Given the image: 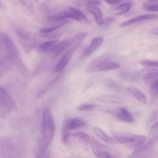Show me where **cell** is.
Instances as JSON below:
<instances>
[{"label": "cell", "mask_w": 158, "mask_h": 158, "mask_svg": "<svg viewBox=\"0 0 158 158\" xmlns=\"http://www.w3.org/2000/svg\"><path fill=\"white\" fill-rule=\"evenodd\" d=\"M26 146L24 140L17 136H5L0 141L1 158H26Z\"/></svg>", "instance_id": "6da1fadb"}, {"label": "cell", "mask_w": 158, "mask_h": 158, "mask_svg": "<svg viewBox=\"0 0 158 158\" xmlns=\"http://www.w3.org/2000/svg\"><path fill=\"white\" fill-rule=\"evenodd\" d=\"M56 125L53 115L49 107L45 108L42 116L41 136L38 151H47L55 137Z\"/></svg>", "instance_id": "7a4b0ae2"}, {"label": "cell", "mask_w": 158, "mask_h": 158, "mask_svg": "<svg viewBox=\"0 0 158 158\" xmlns=\"http://www.w3.org/2000/svg\"><path fill=\"white\" fill-rule=\"evenodd\" d=\"M1 46L6 58L9 60L11 64L15 66L19 71L20 73L24 76L27 75L29 72L26 66L23 63L18 47L11 40L10 37L4 32L1 33Z\"/></svg>", "instance_id": "3957f363"}, {"label": "cell", "mask_w": 158, "mask_h": 158, "mask_svg": "<svg viewBox=\"0 0 158 158\" xmlns=\"http://www.w3.org/2000/svg\"><path fill=\"white\" fill-rule=\"evenodd\" d=\"M47 20L53 23H66L68 19H73L81 23H89V19L83 12L74 7H68L56 13L51 14L46 17Z\"/></svg>", "instance_id": "277c9868"}, {"label": "cell", "mask_w": 158, "mask_h": 158, "mask_svg": "<svg viewBox=\"0 0 158 158\" xmlns=\"http://www.w3.org/2000/svg\"><path fill=\"white\" fill-rule=\"evenodd\" d=\"M120 68V64L106 56H100L93 60L88 64L86 71L87 73L103 72L115 70Z\"/></svg>", "instance_id": "5b68a950"}, {"label": "cell", "mask_w": 158, "mask_h": 158, "mask_svg": "<svg viewBox=\"0 0 158 158\" xmlns=\"http://www.w3.org/2000/svg\"><path fill=\"white\" fill-rule=\"evenodd\" d=\"M113 134L117 143H120L130 148H134V150L142 146L147 142V137L143 135H137V134L123 132H114L113 133Z\"/></svg>", "instance_id": "8992f818"}, {"label": "cell", "mask_w": 158, "mask_h": 158, "mask_svg": "<svg viewBox=\"0 0 158 158\" xmlns=\"http://www.w3.org/2000/svg\"><path fill=\"white\" fill-rule=\"evenodd\" d=\"M17 110L16 104L3 86L0 88V114L2 118L9 117L12 112Z\"/></svg>", "instance_id": "52a82bcc"}, {"label": "cell", "mask_w": 158, "mask_h": 158, "mask_svg": "<svg viewBox=\"0 0 158 158\" xmlns=\"http://www.w3.org/2000/svg\"><path fill=\"white\" fill-rule=\"evenodd\" d=\"M89 145L97 158H118L113 154L112 150L109 147L100 143L94 138H91Z\"/></svg>", "instance_id": "ba28073f"}, {"label": "cell", "mask_w": 158, "mask_h": 158, "mask_svg": "<svg viewBox=\"0 0 158 158\" xmlns=\"http://www.w3.org/2000/svg\"><path fill=\"white\" fill-rule=\"evenodd\" d=\"M100 3V2L98 0H88L86 4V9L94 15L97 24L98 26H102L104 23V19L101 9L97 6Z\"/></svg>", "instance_id": "9c48e42d"}, {"label": "cell", "mask_w": 158, "mask_h": 158, "mask_svg": "<svg viewBox=\"0 0 158 158\" xmlns=\"http://www.w3.org/2000/svg\"><path fill=\"white\" fill-rule=\"evenodd\" d=\"M112 115H114L117 120L127 123H133L135 121L134 117L131 114V111L125 107H119L115 109V110L110 111Z\"/></svg>", "instance_id": "30bf717a"}, {"label": "cell", "mask_w": 158, "mask_h": 158, "mask_svg": "<svg viewBox=\"0 0 158 158\" xmlns=\"http://www.w3.org/2000/svg\"><path fill=\"white\" fill-rule=\"evenodd\" d=\"M103 40L104 39L102 36H97L94 39V40L91 41V43H89V46L86 48H85L84 50L82 52L81 56H80V59L83 60V59H86L87 57L90 56L94 52H95L100 46H102L103 43Z\"/></svg>", "instance_id": "8fae6325"}, {"label": "cell", "mask_w": 158, "mask_h": 158, "mask_svg": "<svg viewBox=\"0 0 158 158\" xmlns=\"http://www.w3.org/2000/svg\"><path fill=\"white\" fill-rule=\"evenodd\" d=\"M158 15L156 14H145V15H139V16L134 17L131 19L126 20L120 24V27H127V26H133V25L137 24V23H144V22L151 21V20L157 19Z\"/></svg>", "instance_id": "7c38bea8"}, {"label": "cell", "mask_w": 158, "mask_h": 158, "mask_svg": "<svg viewBox=\"0 0 158 158\" xmlns=\"http://www.w3.org/2000/svg\"><path fill=\"white\" fill-rule=\"evenodd\" d=\"M73 52H74L73 51L68 49V50H66L64 53L62 54L60 60H59V61L57 62L56 65L54 66V69H53L54 72L56 73H59L62 72V71L66 68V66L69 64V61L71 60V59H72L73 57Z\"/></svg>", "instance_id": "4fadbf2b"}, {"label": "cell", "mask_w": 158, "mask_h": 158, "mask_svg": "<svg viewBox=\"0 0 158 158\" xmlns=\"http://www.w3.org/2000/svg\"><path fill=\"white\" fill-rule=\"evenodd\" d=\"M94 100L103 103H111V104H120L123 103V100L121 97L114 94H101L94 97Z\"/></svg>", "instance_id": "5bb4252c"}, {"label": "cell", "mask_w": 158, "mask_h": 158, "mask_svg": "<svg viewBox=\"0 0 158 158\" xmlns=\"http://www.w3.org/2000/svg\"><path fill=\"white\" fill-rule=\"evenodd\" d=\"M86 126V122L83 119L78 118V117H73V118H69L65 121L63 127H65L68 131H73V130H77L78 128L84 127Z\"/></svg>", "instance_id": "9a60e30c"}, {"label": "cell", "mask_w": 158, "mask_h": 158, "mask_svg": "<svg viewBox=\"0 0 158 158\" xmlns=\"http://www.w3.org/2000/svg\"><path fill=\"white\" fill-rule=\"evenodd\" d=\"M137 77L143 80H151L158 79V69L154 68H145L137 73Z\"/></svg>", "instance_id": "2e32d148"}, {"label": "cell", "mask_w": 158, "mask_h": 158, "mask_svg": "<svg viewBox=\"0 0 158 158\" xmlns=\"http://www.w3.org/2000/svg\"><path fill=\"white\" fill-rule=\"evenodd\" d=\"M66 23H61L56 25V26H51V27L41 29L40 30V35L44 37H53L55 36V35H59V33H57V32H60V29H63V26L66 24Z\"/></svg>", "instance_id": "e0dca14e"}, {"label": "cell", "mask_w": 158, "mask_h": 158, "mask_svg": "<svg viewBox=\"0 0 158 158\" xmlns=\"http://www.w3.org/2000/svg\"><path fill=\"white\" fill-rule=\"evenodd\" d=\"M87 35V32H81L77 33V35H75L71 39H69V47L68 49L75 52V51L77 50V48L80 46L82 42L86 39Z\"/></svg>", "instance_id": "ac0fdd59"}, {"label": "cell", "mask_w": 158, "mask_h": 158, "mask_svg": "<svg viewBox=\"0 0 158 158\" xmlns=\"http://www.w3.org/2000/svg\"><path fill=\"white\" fill-rule=\"evenodd\" d=\"M154 143H155V141H154V140L150 139V140H148V141H147L144 144H143L142 146L139 147V148H137V149L134 150V152H133L132 154L130 156L129 158L140 157V156L143 155L145 152H147V151H148V150H149L150 148H151V147L154 144Z\"/></svg>", "instance_id": "d6986e66"}, {"label": "cell", "mask_w": 158, "mask_h": 158, "mask_svg": "<svg viewBox=\"0 0 158 158\" xmlns=\"http://www.w3.org/2000/svg\"><path fill=\"white\" fill-rule=\"evenodd\" d=\"M127 90L129 94H131L136 100H138L140 103L142 104H146L147 103V97L145 96V94L142 92L140 89H139L138 88L134 87V86H128L127 88Z\"/></svg>", "instance_id": "ffe728a7"}, {"label": "cell", "mask_w": 158, "mask_h": 158, "mask_svg": "<svg viewBox=\"0 0 158 158\" xmlns=\"http://www.w3.org/2000/svg\"><path fill=\"white\" fill-rule=\"evenodd\" d=\"M94 133L99 139L104 141L105 143H110V144H115L117 143V140H115L114 137H110L109 135L106 134L101 128L100 127H94Z\"/></svg>", "instance_id": "44dd1931"}, {"label": "cell", "mask_w": 158, "mask_h": 158, "mask_svg": "<svg viewBox=\"0 0 158 158\" xmlns=\"http://www.w3.org/2000/svg\"><path fill=\"white\" fill-rule=\"evenodd\" d=\"M69 47V39L63 40L57 43L53 52H52L55 57L58 56L60 54H63L66 50H68Z\"/></svg>", "instance_id": "7402d4cb"}, {"label": "cell", "mask_w": 158, "mask_h": 158, "mask_svg": "<svg viewBox=\"0 0 158 158\" xmlns=\"http://www.w3.org/2000/svg\"><path fill=\"white\" fill-rule=\"evenodd\" d=\"M58 40H49V41L44 42L39 45L38 49L43 53H46V52H52L56 46Z\"/></svg>", "instance_id": "603a6c76"}, {"label": "cell", "mask_w": 158, "mask_h": 158, "mask_svg": "<svg viewBox=\"0 0 158 158\" xmlns=\"http://www.w3.org/2000/svg\"><path fill=\"white\" fill-rule=\"evenodd\" d=\"M15 32L16 33L18 38H19V40H21L23 43H26V44H29V42H32V36H31V34L29 32H27L25 29H22L20 27H15Z\"/></svg>", "instance_id": "cb8c5ba5"}, {"label": "cell", "mask_w": 158, "mask_h": 158, "mask_svg": "<svg viewBox=\"0 0 158 158\" xmlns=\"http://www.w3.org/2000/svg\"><path fill=\"white\" fill-rule=\"evenodd\" d=\"M132 6H133V2H127L122 3V4L117 6L116 8H114V12L116 15H123V14L129 12V11L132 9Z\"/></svg>", "instance_id": "d4e9b609"}, {"label": "cell", "mask_w": 158, "mask_h": 158, "mask_svg": "<svg viewBox=\"0 0 158 158\" xmlns=\"http://www.w3.org/2000/svg\"><path fill=\"white\" fill-rule=\"evenodd\" d=\"M150 94H151V100L154 103H158V79L153 81L150 88Z\"/></svg>", "instance_id": "484cf974"}, {"label": "cell", "mask_w": 158, "mask_h": 158, "mask_svg": "<svg viewBox=\"0 0 158 158\" xmlns=\"http://www.w3.org/2000/svg\"><path fill=\"white\" fill-rule=\"evenodd\" d=\"M72 137H76L77 139H78L80 141H81L82 143H89L91 140V137L88 135L86 133L83 132V131H78V132H75L72 134Z\"/></svg>", "instance_id": "4316f807"}, {"label": "cell", "mask_w": 158, "mask_h": 158, "mask_svg": "<svg viewBox=\"0 0 158 158\" xmlns=\"http://www.w3.org/2000/svg\"><path fill=\"white\" fill-rule=\"evenodd\" d=\"M19 2L22 7L30 13H35V8L34 5L30 0H19Z\"/></svg>", "instance_id": "83f0119b"}, {"label": "cell", "mask_w": 158, "mask_h": 158, "mask_svg": "<svg viewBox=\"0 0 158 158\" xmlns=\"http://www.w3.org/2000/svg\"><path fill=\"white\" fill-rule=\"evenodd\" d=\"M11 63L9 61L6 57H2L1 58V65H0V72H1V77H2L3 74L6 73L9 70V67L11 66Z\"/></svg>", "instance_id": "f1b7e54d"}, {"label": "cell", "mask_w": 158, "mask_h": 158, "mask_svg": "<svg viewBox=\"0 0 158 158\" xmlns=\"http://www.w3.org/2000/svg\"><path fill=\"white\" fill-rule=\"evenodd\" d=\"M150 137L151 140L158 141V120L154 123L150 130Z\"/></svg>", "instance_id": "f546056e"}, {"label": "cell", "mask_w": 158, "mask_h": 158, "mask_svg": "<svg viewBox=\"0 0 158 158\" xmlns=\"http://www.w3.org/2000/svg\"><path fill=\"white\" fill-rule=\"evenodd\" d=\"M140 64L146 67L154 68V69H158V61L157 60H142L140 61Z\"/></svg>", "instance_id": "4dcf8cb0"}, {"label": "cell", "mask_w": 158, "mask_h": 158, "mask_svg": "<svg viewBox=\"0 0 158 158\" xmlns=\"http://www.w3.org/2000/svg\"><path fill=\"white\" fill-rule=\"evenodd\" d=\"M97 107L96 104L94 103H83L77 107L79 111H89L93 110Z\"/></svg>", "instance_id": "1f68e13d"}, {"label": "cell", "mask_w": 158, "mask_h": 158, "mask_svg": "<svg viewBox=\"0 0 158 158\" xmlns=\"http://www.w3.org/2000/svg\"><path fill=\"white\" fill-rule=\"evenodd\" d=\"M143 8L147 11L158 12V3H145L143 5Z\"/></svg>", "instance_id": "d6a6232c"}, {"label": "cell", "mask_w": 158, "mask_h": 158, "mask_svg": "<svg viewBox=\"0 0 158 158\" xmlns=\"http://www.w3.org/2000/svg\"><path fill=\"white\" fill-rule=\"evenodd\" d=\"M106 85L107 87H109L110 89H114V90H120V87L121 86H119L118 83H116L115 81L112 80H108L106 82Z\"/></svg>", "instance_id": "836d02e7"}, {"label": "cell", "mask_w": 158, "mask_h": 158, "mask_svg": "<svg viewBox=\"0 0 158 158\" xmlns=\"http://www.w3.org/2000/svg\"><path fill=\"white\" fill-rule=\"evenodd\" d=\"M35 158H51L49 150L47 151H37L35 154Z\"/></svg>", "instance_id": "e575fe53"}, {"label": "cell", "mask_w": 158, "mask_h": 158, "mask_svg": "<svg viewBox=\"0 0 158 158\" xmlns=\"http://www.w3.org/2000/svg\"><path fill=\"white\" fill-rule=\"evenodd\" d=\"M69 140V131L66 130V128L63 127V141L64 143H67Z\"/></svg>", "instance_id": "d590c367"}, {"label": "cell", "mask_w": 158, "mask_h": 158, "mask_svg": "<svg viewBox=\"0 0 158 158\" xmlns=\"http://www.w3.org/2000/svg\"><path fill=\"white\" fill-rule=\"evenodd\" d=\"M158 120V110H156L155 112L153 113L149 117V122H152L153 124H154L155 122H157Z\"/></svg>", "instance_id": "8d00e7d4"}, {"label": "cell", "mask_w": 158, "mask_h": 158, "mask_svg": "<svg viewBox=\"0 0 158 158\" xmlns=\"http://www.w3.org/2000/svg\"><path fill=\"white\" fill-rule=\"evenodd\" d=\"M59 79H60V77H57V78L54 79V80H52V82H51V83H50V86H53V85L55 84V83H56V82L58 81ZM48 89H49V86H46V87L44 89H43V92H42V93H40V94H39V96H40V95H43V94H44V93H46V92H45V91H47Z\"/></svg>", "instance_id": "74e56055"}, {"label": "cell", "mask_w": 158, "mask_h": 158, "mask_svg": "<svg viewBox=\"0 0 158 158\" xmlns=\"http://www.w3.org/2000/svg\"><path fill=\"white\" fill-rule=\"evenodd\" d=\"M104 2L107 4L114 6V5H118L119 3H120L121 0H104Z\"/></svg>", "instance_id": "f35d334b"}, {"label": "cell", "mask_w": 158, "mask_h": 158, "mask_svg": "<svg viewBox=\"0 0 158 158\" xmlns=\"http://www.w3.org/2000/svg\"><path fill=\"white\" fill-rule=\"evenodd\" d=\"M151 33H152V34H154V35H158V27L154 28V29H151Z\"/></svg>", "instance_id": "ab89813d"}, {"label": "cell", "mask_w": 158, "mask_h": 158, "mask_svg": "<svg viewBox=\"0 0 158 158\" xmlns=\"http://www.w3.org/2000/svg\"><path fill=\"white\" fill-rule=\"evenodd\" d=\"M148 1L151 2H152V3H156V2H158V0H148Z\"/></svg>", "instance_id": "60d3db41"}, {"label": "cell", "mask_w": 158, "mask_h": 158, "mask_svg": "<svg viewBox=\"0 0 158 158\" xmlns=\"http://www.w3.org/2000/svg\"><path fill=\"white\" fill-rule=\"evenodd\" d=\"M35 1H39V0H35Z\"/></svg>", "instance_id": "b9f144b4"}, {"label": "cell", "mask_w": 158, "mask_h": 158, "mask_svg": "<svg viewBox=\"0 0 158 158\" xmlns=\"http://www.w3.org/2000/svg\"><path fill=\"white\" fill-rule=\"evenodd\" d=\"M144 158H148V157H144Z\"/></svg>", "instance_id": "7bdbcfd3"}]
</instances>
